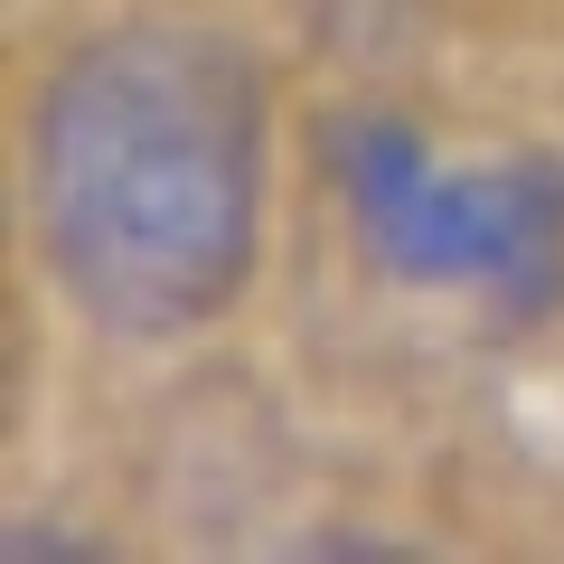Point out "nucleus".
Here are the masks:
<instances>
[{
	"label": "nucleus",
	"instance_id": "nucleus-1",
	"mask_svg": "<svg viewBox=\"0 0 564 564\" xmlns=\"http://www.w3.org/2000/svg\"><path fill=\"white\" fill-rule=\"evenodd\" d=\"M29 217L57 292L113 339L207 329L263 236V76L236 39L122 20L29 113Z\"/></svg>",
	"mask_w": 564,
	"mask_h": 564
},
{
	"label": "nucleus",
	"instance_id": "nucleus-2",
	"mask_svg": "<svg viewBox=\"0 0 564 564\" xmlns=\"http://www.w3.org/2000/svg\"><path fill=\"white\" fill-rule=\"evenodd\" d=\"M321 170L348 207V236L395 292H470L499 321H536L564 292V170L480 161L443 170L433 141L386 113L321 132Z\"/></svg>",
	"mask_w": 564,
	"mask_h": 564
}]
</instances>
